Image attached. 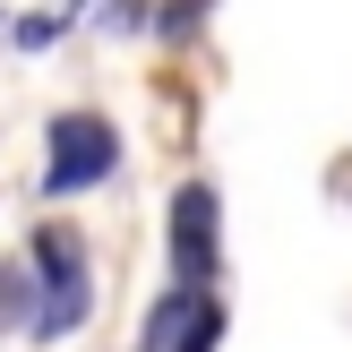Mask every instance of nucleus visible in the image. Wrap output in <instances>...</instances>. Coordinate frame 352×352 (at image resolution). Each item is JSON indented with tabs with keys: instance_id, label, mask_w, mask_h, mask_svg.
Listing matches in <instances>:
<instances>
[{
	"instance_id": "20e7f679",
	"label": "nucleus",
	"mask_w": 352,
	"mask_h": 352,
	"mask_svg": "<svg viewBox=\"0 0 352 352\" xmlns=\"http://www.w3.org/2000/svg\"><path fill=\"white\" fill-rule=\"evenodd\" d=\"M26 284H34L26 267H0V327H9V318H34V309H26Z\"/></svg>"
},
{
	"instance_id": "f03ea898",
	"label": "nucleus",
	"mask_w": 352,
	"mask_h": 352,
	"mask_svg": "<svg viewBox=\"0 0 352 352\" xmlns=\"http://www.w3.org/2000/svg\"><path fill=\"white\" fill-rule=\"evenodd\" d=\"M112 164H120V138H112L103 112H60L52 120V155H43V189L52 198H78V189L112 181Z\"/></svg>"
},
{
	"instance_id": "7ed1b4c3",
	"label": "nucleus",
	"mask_w": 352,
	"mask_h": 352,
	"mask_svg": "<svg viewBox=\"0 0 352 352\" xmlns=\"http://www.w3.org/2000/svg\"><path fill=\"white\" fill-rule=\"evenodd\" d=\"M215 267H223V206L206 181H181V198H172V275L189 292H206Z\"/></svg>"
},
{
	"instance_id": "f257e3e1",
	"label": "nucleus",
	"mask_w": 352,
	"mask_h": 352,
	"mask_svg": "<svg viewBox=\"0 0 352 352\" xmlns=\"http://www.w3.org/2000/svg\"><path fill=\"white\" fill-rule=\"evenodd\" d=\"M34 292H43L34 318H26L34 344L69 336V327L86 318V301H95V292H86V241L69 232V223H43V232H34Z\"/></svg>"
}]
</instances>
